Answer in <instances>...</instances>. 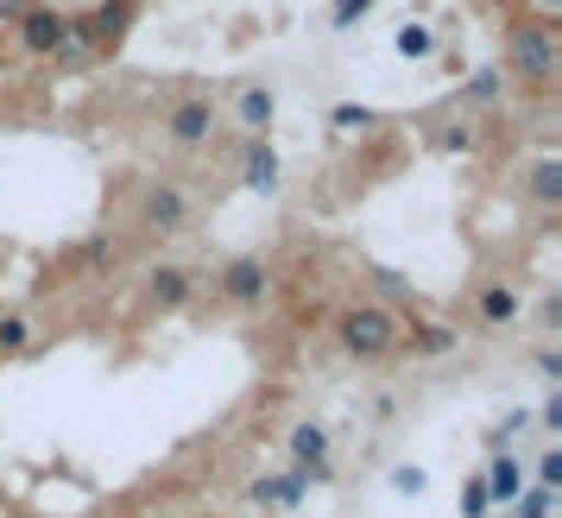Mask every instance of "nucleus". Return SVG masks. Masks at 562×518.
I'll return each mask as SVG.
<instances>
[{"label":"nucleus","mask_w":562,"mask_h":518,"mask_svg":"<svg viewBox=\"0 0 562 518\" xmlns=\"http://www.w3.org/2000/svg\"><path fill=\"white\" fill-rule=\"evenodd\" d=\"M335 336H341V348L355 361H385V354L405 348V316L385 311V304H348L335 316Z\"/></svg>","instance_id":"1"},{"label":"nucleus","mask_w":562,"mask_h":518,"mask_svg":"<svg viewBox=\"0 0 562 518\" xmlns=\"http://www.w3.org/2000/svg\"><path fill=\"white\" fill-rule=\"evenodd\" d=\"M506 70L518 82H531V89H550L557 70H562L557 32L543 26V20H512V26H506Z\"/></svg>","instance_id":"2"},{"label":"nucleus","mask_w":562,"mask_h":518,"mask_svg":"<svg viewBox=\"0 0 562 518\" xmlns=\"http://www.w3.org/2000/svg\"><path fill=\"white\" fill-rule=\"evenodd\" d=\"M183 222H190V196H183L178 183H153V190H146V203H139V228L178 234Z\"/></svg>","instance_id":"3"},{"label":"nucleus","mask_w":562,"mask_h":518,"mask_svg":"<svg viewBox=\"0 0 562 518\" xmlns=\"http://www.w3.org/2000/svg\"><path fill=\"white\" fill-rule=\"evenodd\" d=\"M266 291H272V272H266L259 259H228V266H222V297H228V304L247 311V304H266Z\"/></svg>","instance_id":"4"},{"label":"nucleus","mask_w":562,"mask_h":518,"mask_svg":"<svg viewBox=\"0 0 562 518\" xmlns=\"http://www.w3.org/2000/svg\"><path fill=\"white\" fill-rule=\"evenodd\" d=\"M146 0H102L89 20H82V32L95 38V52H114L121 38H127V26H133V13H139Z\"/></svg>","instance_id":"5"},{"label":"nucleus","mask_w":562,"mask_h":518,"mask_svg":"<svg viewBox=\"0 0 562 518\" xmlns=\"http://www.w3.org/2000/svg\"><path fill=\"white\" fill-rule=\"evenodd\" d=\"M13 26H20V45H26L32 57H52V52H57V38H64V26H70V20H64L57 7H26V13H20Z\"/></svg>","instance_id":"6"},{"label":"nucleus","mask_w":562,"mask_h":518,"mask_svg":"<svg viewBox=\"0 0 562 518\" xmlns=\"http://www.w3.org/2000/svg\"><path fill=\"white\" fill-rule=\"evenodd\" d=\"M291 455H297V468L310 481H329V430L323 424H297L291 430Z\"/></svg>","instance_id":"7"},{"label":"nucleus","mask_w":562,"mask_h":518,"mask_svg":"<svg viewBox=\"0 0 562 518\" xmlns=\"http://www.w3.org/2000/svg\"><path fill=\"white\" fill-rule=\"evenodd\" d=\"M165 133H171L178 146H203L209 133H215V114H209V102L190 95V102H178L171 114H165Z\"/></svg>","instance_id":"8"},{"label":"nucleus","mask_w":562,"mask_h":518,"mask_svg":"<svg viewBox=\"0 0 562 518\" xmlns=\"http://www.w3.org/2000/svg\"><path fill=\"white\" fill-rule=\"evenodd\" d=\"M240 178L254 183V190H279V153H272V139H254V146H247Z\"/></svg>","instance_id":"9"},{"label":"nucleus","mask_w":562,"mask_h":518,"mask_svg":"<svg viewBox=\"0 0 562 518\" xmlns=\"http://www.w3.org/2000/svg\"><path fill=\"white\" fill-rule=\"evenodd\" d=\"M89 57H102V52H95V38L82 32V20H70V26H64V38H57L52 64H57V70H82Z\"/></svg>","instance_id":"10"},{"label":"nucleus","mask_w":562,"mask_h":518,"mask_svg":"<svg viewBox=\"0 0 562 518\" xmlns=\"http://www.w3.org/2000/svg\"><path fill=\"white\" fill-rule=\"evenodd\" d=\"M146 291H153L158 311H178L183 297H190V272H183V266H158L153 279H146Z\"/></svg>","instance_id":"11"},{"label":"nucleus","mask_w":562,"mask_h":518,"mask_svg":"<svg viewBox=\"0 0 562 518\" xmlns=\"http://www.w3.org/2000/svg\"><path fill=\"white\" fill-rule=\"evenodd\" d=\"M481 481H486V499H518L525 493V468H518V455H499Z\"/></svg>","instance_id":"12"},{"label":"nucleus","mask_w":562,"mask_h":518,"mask_svg":"<svg viewBox=\"0 0 562 518\" xmlns=\"http://www.w3.org/2000/svg\"><path fill=\"white\" fill-rule=\"evenodd\" d=\"M272 114H279V102H272V89H240V121L254 127V139H266V127H272Z\"/></svg>","instance_id":"13"},{"label":"nucleus","mask_w":562,"mask_h":518,"mask_svg":"<svg viewBox=\"0 0 562 518\" xmlns=\"http://www.w3.org/2000/svg\"><path fill=\"white\" fill-rule=\"evenodd\" d=\"M531 196L543 209L562 203V158H537V165H531Z\"/></svg>","instance_id":"14"},{"label":"nucleus","mask_w":562,"mask_h":518,"mask_svg":"<svg viewBox=\"0 0 562 518\" xmlns=\"http://www.w3.org/2000/svg\"><path fill=\"white\" fill-rule=\"evenodd\" d=\"M512 316H518V291H512V285H486L481 291V323L499 329V323H512Z\"/></svg>","instance_id":"15"},{"label":"nucleus","mask_w":562,"mask_h":518,"mask_svg":"<svg viewBox=\"0 0 562 518\" xmlns=\"http://www.w3.org/2000/svg\"><path fill=\"white\" fill-rule=\"evenodd\" d=\"M411 348H417V354H449V348H456V329H449V323H417V329H411Z\"/></svg>","instance_id":"16"},{"label":"nucleus","mask_w":562,"mask_h":518,"mask_svg":"<svg viewBox=\"0 0 562 518\" xmlns=\"http://www.w3.org/2000/svg\"><path fill=\"white\" fill-rule=\"evenodd\" d=\"M398 52H405V57H430L436 52V32L417 26V20H405V26H398Z\"/></svg>","instance_id":"17"},{"label":"nucleus","mask_w":562,"mask_h":518,"mask_svg":"<svg viewBox=\"0 0 562 518\" xmlns=\"http://www.w3.org/2000/svg\"><path fill=\"white\" fill-rule=\"evenodd\" d=\"M499 89H506V70H474L468 77V102H499Z\"/></svg>","instance_id":"18"},{"label":"nucleus","mask_w":562,"mask_h":518,"mask_svg":"<svg viewBox=\"0 0 562 518\" xmlns=\"http://www.w3.org/2000/svg\"><path fill=\"white\" fill-rule=\"evenodd\" d=\"M32 341V323L26 316H0V354H20Z\"/></svg>","instance_id":"19"},{"label":"nucleus","mask_w":562,"mask_h":518,"mask_svg":"<svg viewBox=\"0 0 562 518\" xmlns=\"http://www.w3.org/2000/svg\"><path fill=\"white\" fill-rule=\"evenodd\" d=\"M329 121L341 133H360V127H373V108H355V102H341V108H329Z\"/></svg>","instance_id":"20"},{"label":"nucleus","mask_w":562,"mask_h":518,"mask_svg":"<svg viewBox=\"0 0 562 518\" xmlns=\"http://www.w3.org/2000/svg\"><path fill=\"white\" fill-rule=\"evenodd\" d=\"M486 506H493V499H486V481H481V474H474V481H461V513L481 518Z\"/></svg>","instance_id":"21"},{"label":"nucleus","mask_w":562,"mask_h":518,"mask_svg":"<svg viewBox=\"0 0 562 518\" xmlns=\"http://www.w3.org/2000/svg\"><path fill=\"white\" fill-rule=\"evenodd\" d=\"M557 487H562V455L543 449V462H537V493H557Z\"/></svg>","instance_id":"22"},{"label":"nucleus","mask_w":562,"mask_h":518,"mask_svg":"<svg viewBox=\"0 0 562 518\" xmlns=\"http://www.w3.org/2000/svg\"><path fill=\"white\" fill-rule=\"evenodd\" d=\"M424 481H430V474H424V468H417V462L392 468V487H398V493H411V499H417V493H424Z\"/></svg>","instance_id":"23"},{"label":"nucleus","mask_w":562,"mask_h":518,"mask_svg":"<svg viewBox=\"0 0 562 518\" xmlns=\"http://www.w3.org/2000/svg\"><path fill=\"white\" fill-rule=\"evenodd\" d=\"M525 424H531V412H512L506 424H499V430H486V442H493V449H499V455H506V442L518 437V430H525Z\"/></svg>","instance_id":"24"},{"label":"nucleus","mask_w":562,"mask_h":518,"mask_svg":"<svg viewBox=\"0 0 562 518\" xmlns=\"http://www.w3.org/2000/svg\"><path fill=\"white\" fill-rule=\"evenodd\" d=\"M468 146H474V133H468V127H449V133H442V153H468Z\"/></svg>","instance_id":"25"},{"label":"nucleus","mask_w":562,"mask_h":518,"mask_svg":"<svg viewBox=\"0 0 562 518\" xmlns=\"http://www.w3.org/2000/svg\"><path fill=\"white\" fill-rule=\"evenodd\" d=\"M550 513V493H525V506H518V518H543Z\"/></svg>","instance_id":"26"},{"label":"nucleus","mask_w":562,"mask_h":518,"mask_svg":"<svg viewBox=\"0 0 562 518\" xmlns=\"http://www.w3.org/2000/svg\"><path fill=\"white\" fill-rule=\"evenodd\" d=\"M82 259H89V266H114V247H108V240H89V247H82Z\"/></svg>","instance_id":"27"},{"label":"nucleus","mask_w":562,"mask_h":518,"mask_svg":"<svg viewBox=\"0 0 562 518\" xmlns=\"http://www.w3.org/2000/svg\"><path fill=\"white\" fill-rule=\"evenodd\" d=\"M537 417H543V430H562V398H557V392L543 398V412H537Z\"/></svg>","instance_id":"28"},{"label":"nucleus","mask_w":562,"mask_h":518,"mask_svg":"<svg viewBox=\"0 0 562 518\" xmlns=\"http://www.w3.org/2000/svg\"><path fill=\"white\" fill-rule=\"evenodd\" d=\"M537 373H543V380H557V373H562V354H557V348H543V354H537Z\"/></svg>","instance_id":"29"},{"label":"nucleus","mask_w":562,"mask_h":518,"mask_svg":"<svg viewBox=\"0 0 562 518\" xmlns=\"http://www.w3.org/2000/svg\"><path fill=\"white\" fill-rule=\"evenodd\" d=\"M531 7H537L531 20H543V26H550V20H557V13H562V0H531Z\"/></svg>","instance_id":"30"},{"label":"nucleus","mask_w":562,"mask_h":518,"mask_svg":"<svg viewBox=\"0 0 562 518\" xmlns=\"http://www.w3.org/2000/svg\"><path fill=\"white\" fill-rule=\"evenodd\" d=\"M26 7H32V0H0V20H20Z\"/></svg>","instance_id":"31"},{"label":"nucleus","mask_w":562,"mask_h":518,"mask_svg":"<svg viewBox=\"0 0 562 518\" xmlns=\"http://www.w3.org/2000/svg\"><path fill=\"white\" fill-rule=\"evenodd\" d=\"M335 7H348V0H335Z\"/></svg>","instance_id":"32"}]
</instances>
